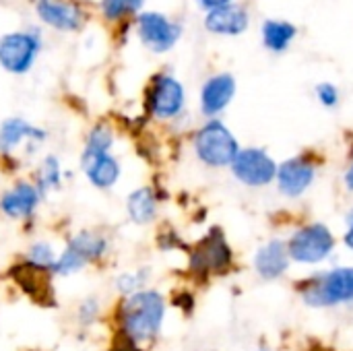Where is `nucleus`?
Here are the masks:
<instances>
[{"label": "nucleus", "instance_id": "f257e3e1", "mask_svg": "<svg viewBox=\"0 0 353 351\" xmlns=\"http://www.w3.org/2000/svg\"><path fill=\"white\" fill-rule=\"evenodd\" d=\"M165 317L168 298L155 288L118 298L110 314L114 333L110 351H149L163 333Z\"/></svg>", "mask_w": 353, "mask_h": 351}, {"label": "nucleus", "instance_id": "f03ea898", "mask_svg": "<svg viewBox=\"0 0 353 351\" xmlns=\"http://www.w3.org/2000/svg\"><path fill=\"white\" fill-rule=\"evenodd\" d=\"M304 306L312 310H335L353 306V265H337L316 271L294 285Z\"/></svg>", "mask_w": 353, "mask_h": 351}, {"label": "nucleus", "instance_id": "7ed1b4c3", "mask_svg": "<svg viewBox=\"0 0 353 351\" xmlns=\"http://www.w3.org/2000/svg\"><path fill=\"white\" fill-rule=\"evenodd\" d=\"M186 273L196 283H209L213 277H225L234 271L236 254L221 228L213 225L188 248Z\"/></svg>", "mask_w": 353, "mask_h": 351}, {"label": "nucleus", "instance_id": "20e7f679", "mask_svg": "<svg viewBox=\"0 0 353 351\" xmlns=\"http://www.w3.org/2000/svg\"><path fill=\"white\" fill-rule=\"evenodd\" d=\"M112 252V242L101 230H81L72 234L52 269V277H72L91 265H101Z\"/></svg>", "mask_w": 353, "mask_h": 351}, {"label": "nucleus", "instance_id": "39448f33", "mask_svg": "<svg viewBox=\"0 0 353 351\" xmlns=\"http://www.w3.org/2000/svg\"><path fill=\"white\" fill-rule=\"evenodd\" d=\"M240 149L236 134L219 118L205 120L192 132V153L209 170H230Z\"/></svg>", "mask_w": 353, "mask_h": 351}, {"label": "nucleus", "instance_id": "423d86ee", "mask_svg": "<svg viewBox=\"0 0 353 351\" xmlns=\"http://www.w3.org/2000/svg\"><path fill=\"white\" fill-rule=\"evenodd\" d=\"M292 265L319 267L335 257L337 236L325 221H306L285 238Z\"/></svg>", "mask_w": 353, "mask_h": 351}, {"label": "nucleus", "instance_id": "0eeeda50", "mask_svg": "<svg viewBox=\"0 0 353 351\" xmlns=\"http://www.w3.org/2000/svg\"><path fill=\"white\" fill-rule=\"evenodd\" d=\"M186 89L170 72H157L151 77L145 89V114L157 122H174L184 114Z\"/></svg>", "mask_w": 353, "mask_h": 351}, {"label": "nucleus", "instance_id": "6e6552de", "mask_svg": "<svg viewBox=\"0 0 353 351\" xmlns=\"http://www.w3.org/2000/svg\"><path fill=\"white\" fill-rule=\"evenodd\" d=\"M41 46L43 39L37 27L8 31L0 35V66L8 74H27L35 66Z\"/></svg>", "mask_w": 353, "mask_h": 351}, {"label": "nucleus", "instance_id": "1a4fd4ad", "mask_svg": "<svg viewBox=\"0 0 353 351\" xmlns=\"http://www.w3.org/2000/svg\"><path fill=\"white\" fill-rule=\"evenodd\" d=\"M279 161L263 147H242L230 166L232 178L244 188L261 190L275 184Z\"/></svg>", "mask_w": 353, "mask_h": 351}, {"label": "nucleus", "instance_id": "9d476101", "mask_svg": "<svg viewBox=\"0 0 353 351\" xmlns=\"http://www.w3.org/2000/svg\"><path fill=\"white\" fill-rule=\"evenodd\" d=\"M319 178V159L314 153H300L279 161L275 186L281 197L288 201H298L306 197V192L314 186Z\"/></svg>", "mask_w": 353, "mask_h": 351}, {"label": "nucleus", "instance_id": "9b49d317", "mask_svg": "<svg viewBox=\"0 0 353 351\" xmlns=\"http://www.w3.org/2000/svg\"><path fill=\"white\" fill-rule=\"evenodd\" d=\"M50 132L41 126L31 124L23 116H8L0 122V159H17L19 151L33 153L48 141Z\"/></svg>", "mask_w": 353, "mask_h": 351}, {"label": "nucleus", "instance_id": "f8f14e48", "mask_svg": "<svg viewBox=\"0 0 353 351\" xmlns=\"http://www.w3.org/2000/svg\"><path fill=\"white\" fill-rule=\"evenodd\" d=\"M134 29L141 43L153 54L170 52L182 35V25L157 10L139 12L134 17Z\"/></svg>", "mask_w": 353, "mask_h": 351}, {"label": "nucleus", "instance_id": "ddd939ff", "mask_svg": "<svg viewBox=\"0 0 353 351\" xmlns=\"http://www.w3.org/2000/svg\"><path fill=\"white\" fill-rule=\"evenodd\" d=\"M43 194L31 178H17L0 194V215L10 221L31 223L43 203Z\"/></svg>", "mask_w": 353, "mask_h": 351}, {"label": "nucleus", "instance_id": "4468645a", "mask_svg": "<svg viewBox=\"0 0 353 351\" xmlns=\"http://www.w3.org/2000/svg\"><path fill=\"white\" fill-rule=\"evenodd\" d=\"M35 14L43 25L62 33H74L87 21L83 4L77 0H35Z\"/></svg>", "mask_w": 353, "mask_h": 351}, {"label": "nucleus", "instance_id": "2eb2a0df", "mask_svg": "<svg viewBox=\"0 0 353 351\" xmlns=\"http://www.w3.org/2000/svg\"><path fill=\"white\" fill-rule=\"evenodd\" d=\"M79 168L87 182L95 190H112L122 178V161L114 153H95V151H81Z\"/></svg>", "mask_w": 353, "mask_h": 351}, {"label": "nucleus", "instance_id": "dca6fc26", "mask_svg": "<svg viewBox=\"0 0 353 351\" xmlns=\"http://www.w3.org/2000/svg\"><path fill=\"white\" fill-rule=\"evenodd\" d=\"M292 269V259L288 254L285 238L273 236L261 244L252 257V271L261 281H279Z\"/></svg>", "mask_w": 353, "mask_h": 351}, {"label": "nucleus", "instance_id": "f3484780", "mask_svg": "<svg viewBox=\"0 0 353 351\" xmlns=\"http://www.w3.org/2000/svg\"><path fill=\"white\" fill-rule=\"evenodd\" d=\"M234 95H236V79L230 72H219L209 77L201 87V97H199L201 114L207 120L217 118L221 112L228 110Z\"/></svg>", "mask_w": 353, "mask_h": 351}, {"label": "nucleus", "instance_id": "a211bd4d", "mask_svg": "<svg viewBox=\"0 0 353 351\" xmlns=\"http://www.w3.org/2000/svg\"><path fill=\"white\" fill-rule=\"evenodd\" d=\"M159 203H161V197L153 184H145V186L130 190L124 201L128 221L139 228L155 223L159 217Z\"/></svg>", "mask_w": 353, "mask_h": 351}, {"label": "nucleus", "instance_id": "6ab92c4d", "mask_svg": "<svg viewBox=\"0 0 353 351\" xmlns=\"http://www.w3.org/2000/svg\"><path fill=\"white\" fill-rule=\"evenodd\" d=\"M205 27L211 33H219V35H238L248 27V14L244 8L240 6H219L207 12L205 17Z\"/></svg>", "mask_w": 353, "mask_h": 351}, {"label": "nucleus", "instance_id": "aec40b11", "mask_svg": "<svg viewBox=\"0 0 353 351\" xmlns=\"http://www.w3.org/2000/svg\"><path fill=\"white\" fill-rule=\"evenodd\" d=\"M64 174H66V172L62 170L60 157L54 155V153H48V155L41 157V161H39L37 168L33 170L31 180L35 182V186L39 188V192H41L43 197H48V194H52V192H56V190L62 188V182H64V178H66Z\"/></svg>", "mask_w": 353, "mask_h": 351}, {"label": "nucleus", "instance_id": "412c9836", "mask_svg": "<svg viewBox=\"0 0 353 351\" xmlns=\"http://www.w3.org/2000/svg\"><path fill=\"white\" fill-rule=\"evenodd\" d=\"M56 259H58V250L54 248V244L48 240H37L25 250L21 267L37 275H52Z\"/></svg>", "mask_w": 353, "mask_h": 351}, {"label": "nucleus", "instance_id": "4be33fe9", "mask_svg": "<svg viewBox=\"0 0 353 351\" xmlns=\"http://www.w3.org/2000/svg\"><path fill=\"white\" fill-rule=\"evenodd\" d=\"M149 279H151V269L149 267H137L132 271H122L114 277V292L118 294V298H126L132 296L145 288H149Z\"/></svg>", "mask_w": 353, "mask_h": 351}, {"label": "nucleus", "instance_id": "5701e85b", "mask_svg": "<svg viewBox=\"0 0 353 351\" xmlns=\"http://www.w3.org/2000/svg\"><path fill=\"white\" fill-rule=\"evenodd\" d=\"M114 143H116V130L112 128V124L110 122H95L85 134L83 149L95 151V153H112Z\"/></svg>", "mask_w": 353, "mask_h": 351}, {"label": "nucleus", "instance_id": "b1692460", "mask_svg": "<svg viewBox=\"0 0 353 351\" xmlns=\"http://www.w3.org/2000/svg\"><path fill=\"white\" fill-rule=\"evenodd\" d=\"M296 35V27L283 21H267L263 27L265 46L273 52H283Z\"/></svg>", "mask_w": 353, "mask_h": 351}, {"label": "nucleus", "instance_id": "393cba45", "mask_svg": "<svg viewBox=\"0 0 353 351\" xmlns=\"http://www.w3.org/2000/svg\"><path fill=\"white\" fill-rule=\"evenodd\" d=\"M145 0H101L99 12L110 23H120L128 17H137Z\"/></svg>", "mask_w": 353, "mask_h": 351}, {"label": "nucleus", "instance_id": "a878e982", "mask_svg": "<svg viewBox=\"0 0 353 351\" xmlns=\"http://www.w3.org/2000/svg\"><path fill=\"white\" fill-rule=\"evenodd\" d=\"M101 319V302L97 296H87L83 298L77 308H74V321L81 329L93 327Z\"/></svg>", "mask_w": 353, "mask_h": 351}, {"label": "nucleus", "instance_id": "bb28decb", "mask_svg": "<svg viewBox=\"0 0 353 351\" xmlns=\"http://www.w3.org/2000/svg\"><path fill=\"white\" fill-rule=\"evenodd\" d=\"M155 242H157V246H159L161 252H170V250H178V248H184V252H188V248H190V246L182 240V236H180L176 230H172V228H163V230L157 234Z\"/></svg>", "mask_w": 353, "mask_h": 351}, {"label": "nucleus", "instance_id": "cd10ccee", "mask_svg": "<svg viewBox=\"0 0 353 351\" xmlns=\"http://www.w3.org/2000/svg\"><path fill=\"white\" fill-rule=\"evenodd\" d=\"M316 99L325 108H335L339 103V89L333 83H319L316 85Z\"/></svg>", "mask_w": 353, "mask_h": 351}, {"label": "nucleus", "instance_id": "c85d7f7f", "mask_svg": "<svg viewBox=\"0 0 353 351\" xmlns=\"http://www.w3.org/2000/svg\"><path fill=\"white\" fill-rule=\"evenodd\" d=\"M199 4L207 10H213V8H219V6H225L230 4V0H199Z\"/></svg>", "mask_w": 353, "mask_h": 351}, {"label": "nucleus", "instance_id": "c756f323", "mask_svg": "<svg viewBox=\"0 0 353 351\" xmlns=\"http://www.w3.org/2000/svg\"><path fill=\"white\" fill-rule=\"evenodd\" d=\"M343 188H345V192L353 194V170L350 168L343 172Z\"/></svg>", "mask_w": 353, "mask_h": 351}, {"label": "nucleus", "instance_id": "7c9ffc66", "mask_svg": "<svg viewBox=\"0 0 353 351\" xmlns=\"http://www.w3.org/2000/svg\"><path fill=\"white\" fill-rule=\"evenodd\" d=\"M343 246L350 250V252H353V225H347V230H345V234H343Z\"/></svg>", "mask_w": 353, "mask_h": 351}, {"label": "nucleus", "instance_id": "2f4dec72", "mask_svg": "<svg viewBox=\"0 0 353 351\" xmlns=\"http://www.w3.org/2000/svg\"><path fill=\"white\" fill-rule=\"evenodd\" d=\"M256 351H277L273 345H269L267 341H261L259 345H256Z\"/></svg>", "mask_w": 353, "mask_h": 351}, {"label": "nucleus", "instance_id": "473e14b6", "mask_svg": "<svg viewBox=\"0 0 353 351\" xmlns=\"http://www.w3.org/2000/svg\"><path fill=\"white\" fill-rule=\"evenodd\" d=\"M345 223H347V225H353V205L347 209V213H345Z\"/></svg>", "mask_w": 353, "mask_h": 351}, {"label": "nucleus", "instance_id": "72a5a7b5", "mask_svg": "<svg viewBox=\"0 0 353 351\" xmlns=\"http://www.w3.org/2000/svg\"><path fill=\"white\" fill-rule=\"evenodd\" d=\"M308 351H331V350H327V348H314V350H308Z\"/></svg>", "mask_w": 353, "mask_h": 351}, {"label": "nucleus", "instance_id": "f704fd0d", "mask_svg": "<svg viewBox=\"0 0 353 351\" xmlns=\"http://www.w3.org/2000/svg\"><path fill=\"white\" fill-rule=\"evenodd\" d=\"M350 170H353V151H352V157H350V166H347Z\"/></svg>", "mask_w": 353, "mask_h": 351}]
</instances>
